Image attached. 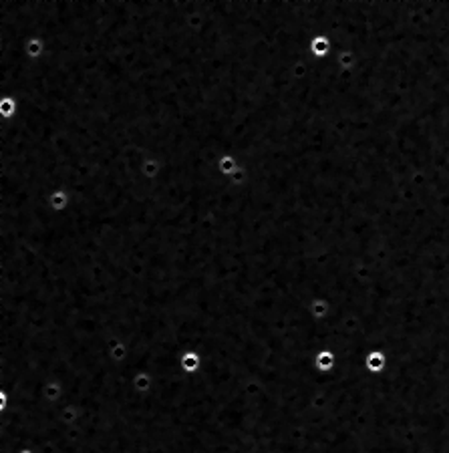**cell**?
<instances>
[{
	"instance_id": "7a4b0ae2",
	"label": "cell",
	"mask_w": 449,
	"mask_h": 453,
	"mask_svg": "<svg viewBox=\"0 0 449 453\" xmlns=\"http://www.w3.org/2000/svg\"><path fill=\"white\" fill-rule=\"evenodd\" d=\"M383 362H385V356H383L381 352H373V354H369V358H367V365H369L373 371H379V369L383 367Z\"/></svg>"
},
{
	"instance_id": "3957f363",
	"label": "cell",
	"mask_w": 449,
	"mask_h": 453,
	"mask_svg": "<svg viewBox=\"0 0 449 453\" xmlns=\"http://www.w3.org/2000/svg\"><path fill=\"white\" fill-rule=\"evenodd\" d=\"M333 365V354L331 352H322V354H318V367H331Z\"/></svg>"
},
{
	"instance_id": "6da1fadb",
	"label": "cell",
	"mask_w": 449,
	"mask_h": 453,
	"mask_svg": "<svg viewBox=\"0 0 449 453\" xmlns=\"http://www.w3.org/2000/svg\"><path fill=\"white\" fill-rule=\"evenodd\" d=\"M310 50L314 56H326L328 50H331V41H328V37L324 35H316L312 41H310Z\"/></svg>"
}]
</instances>
